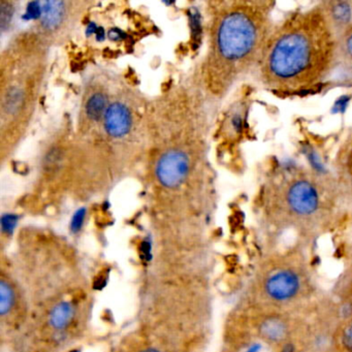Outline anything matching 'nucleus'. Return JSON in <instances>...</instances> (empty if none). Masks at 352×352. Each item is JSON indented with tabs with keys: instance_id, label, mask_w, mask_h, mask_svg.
Masks as SVG:
<instances>
[{
	"instance_id": "4468645a",
	"label": "nucleus",
	"mask_w": 352,
	"mask_h": 352,
	"mask_svg": "<svg viewBox=\"0 0 352 352\" xmlns=\"http://www.w3.org/2000/svg\"><path fill=\"white\" fill-rule=\"evenodd\" d=\"M13 16V8L10 3H1V14H0V20H1V29L5 30V27L9 25Z\"/></svg>"
},
{
	"instance_id": "aec40b11",
	"label": "nucleus",
	"mask_w": 352,
	"mask_h": 352,
	"mask_svg": "<svg viewBox=\"0 0 352 352\" xmlns=\"http://www.w3.org/2000/svg\"><path fill=\"white\" fill-rule=\"evenodd\" d=\"M123 32L118 29H113L109 32V38L113 40H121V38H123Z\"/></svg>"
},
{
	"instance_id": "0eeeda50",
	"label": "nucleus",
	"mask_w": 352,
	"mask_h": 352,
	"mask_svg": "<svg viewBox=\"0 0 352 352\" xmlns=\"http://www.w3.org/2000/svg\"><path fill=\"white\" fill-rule=\"evenodd\" d=\"M62 1H46L42 3V24L46 29L58 27L64 18L65 8Z\"/></svg>"
},
{
	"instance_id": "9d476101",
	"label": "nucleus",
	"mask_w": 352,
	"mask_h": 352,
	"mask_svg": "<svg viewBox=\"0 0 352 352\" xmlns=\"http://www.w3.org/2000/svg\"><path fill=\"white\" fill-rule=\"evenodd\" d=\"M327 18L331 19V25L335 23L336 25H345L351 19V9L345 3H336L331 5V12L327 13Z\"/></svg>"
},
{
	"instance_id": "7ed1b4c3",
	"label": "nucleus",
	"mask_w": 352,
	"mask_h": 352,
	"mask_svg": "<svg viewBox=\"0 0 352 352\" xmlns=\"http://www.w3.org/2000/svg\"><path fill=\"white\" fill-rule=\"evenodd\" d=\"M286 201L292 212L307 216L316 212L318 209L319 192L310 181L298 180L288 188Z\"/></svg>"
},
{
	"instance_id": "393cba45",
	"label": "nucleus",
	"mask_w": 352,
	"mask_h": 352,
	"mask_svg": "<svg viewBox=\"0 0 352 352\" xmlns=\"http://www.w3.org/2000/svg\"><path fill=\"white\" fill-rule=\"evenodd\" d=\"M143 352H160L158 350L153 349V348H149V349L144 350Z\"/></svg>"
},
{
	"instance_id": "ddd939ff",
	"label": "nucleus",
	"mask_w": 352,
	"mask_h": 352,
	"mask_svg": "<svg viewBox=\"0 0 352 352\" xmlns=\"http://www.w3.org/2000/svg\"><path fill=\"white\" fill-rule=\"evenodd\" d=\"M14 305V290L5 281L0 284V313L5 315Z\"/></svg>"
},
{
	"instance_id": "4be33fe9",
	"label": "nucleus",
	"mask_w": 352,
	"mask_h": 352,
	"mask_svg": "<svg viewBox=\"0 0 352 352\" xmlns=\"http://www.w3.org/2000/svg\"><path fill=\"white\" fill-rule=\"evenodd\" d=\"M260 349H262V346L260 344H253V345L248 348L246 352H260Z\"/></svg>"
},
{
	"instance_id": "6ab92c4d",
	"label": "nucleus",
	"mask_w": 352,
	"mask_h": 352,
	"mask_svg": "<svg viewBox=\"0 0 352 352\" xmlns=\"http://www.w3.org/2000/svg\"><path fill=\"white\" fill-rule=\"evenodd\" d=\"M190 24L193 36L197 40L201 36V18H199V13L197 11L190 14Z\"/></svg>"
},
{
	"instance_id": "5701e85b",
	"label": "nucleus",
	"mask_w": 352,
	"mask_h": 352,
	"mask_svg": "<svg viewBox=\"0 0 352 352\" xmlns=\"http://www.w3.org/2000/svg\"><path fill=\"white\" fill-rule=\"evenodd\" d=\"M281 352H294V346L292 344H286L284 346Z\"/></svg>"
},
{
	"instance_id": "2eb2a0df",
	"label": "nucleus",
	"mask_w": 352,
	"mask_h": 352,
	"mask_svg": "<svg viewBox=\"0 0 352 352\" xmlns=\"http://www.w3.org/2000/svg\"><path fill=\"white\" fill-rule=\"evenodd\" d=\"M18 218L16 215L7 214L3 215L1 218V229H3V233L12 234L15 229L16 225H17Z\"/></svg>"
},
{
	"instance_id": "a211bd4d",
	"label": "nucleus",
	"mask_w": 352,
	"mask_h": 352,
	"mask_svg": "<svg viewBox=\"0 0 352 352\" xmlns=\"http://www.w3.org/2000/svg\"><path fill=\"white\" fill-rule=\"evenodd\" d=\"M85 218V210L80 209L79 211H77L75 216L73 217L72 225H71V227H72V231L74 233H77V231H80L81 227H82L83 223H84Z\"/></svg>"
},
{
	"instance_id": "20e7f679",
	"label": "nucleus",
	"mask_w": 352,
	"mask_h": 352,
	"mask_svg": "<svg viewBox=\"0 0 352 352\" xmlns=\"http://www.w3.org/2000/svg\"><path fill=\"white\" fill-rule=\"evenodd\" d=\"M189 170V162L187 156L181 151L173 150L166 152L160 158L156 168V174L162 184L164 186H179L186 178Z\"/></svg>"
},
{
	"instance_id": "f03ea898",
	"label": "nucleus",
	"mask_w": 352,
	"mask_h": 352,
	"mask_svg": "<svg viewBox=\"0 0 352 352\" xmlns=\"http://www.w3.org/2000/svg\"><path fill=\"white\" fill-rule=\"evenodd\" d=\"M262 3L225 16L219 26V51L229 61H243L262 56L268 45V24Z\"/></svg>"
},
{
	"instance_id": "dca6fc26",
	"label": "nucleus",
	"mask_w": 352,
	"mask_h": 352,
	"mask_svg": "<svg viewBox=\"0 0 352 352\" xmlns=\"http://www.w3.org/2000/svg\"><path fill=\"white\" fill-rule=\"evenodd\" d=\"M42 5H40V3H30L27 5V10H26V14L24 15V19L32 20L38 19L42 16Z\"/></svg>"
},
{
	"instance_id": "39448f33",
	"label": "nucleus",
	"mask_w": 352,
	"mask_h": 352,
	"mask_svg": "<svg viewBox=\"0 0 352 352\" xmlns=\"http://www.w3.org/2000/svg\"><path fill=\"white\" fill-rule=\"evenodd\" d=\"M300 278L290 270H281L266 280V292L273 300L278 302L290 300L300 290Z\"/></svg>"
},
{
	"instance_id": "b1692460",
	"label": "nucleus",
	"mask_w": 352,
	"mask_h": 352,
	"mask_svg": "<svg viewBox=\"0 0 352 352\" xmlns=\"http://www.w3.org/2000/svg\"><path fill=\"white\" fill-rule=\"evenodd\" d=\"M97 40H103L105 38V32H103V28H99L97 32Z\"/></svg>"
},
{
	"instance_id": "6e6552de",
	"label": "nucleus",
	"mask_w": 352,
	"mask_h": 352,
	"mask_svg": "<svg viewBox=\"0 0 352 352\" xmlns=\"http://www.w3.org/2000/svg\"><path fill=\"white\" fill-rule=\"evenodd\" d=\"M74 307L71 303L61 302L51 311L50 323L54 329H62L69 325L74 317Z\"/></svg>"
},
{
	"instance_id": "1a4fd4ad",
	"label": "nucleus",
	"mask_w": 352,
	"mask_h": 352,
	"mask_svg": "<svg viewBox=\"0 0 352 352\" xmlns=\"http://www.w3.org/2000/svg\"><path fill=\"white\" fill-rule=\"evenodd\" d=\"M260 333L270 341H280L286 337V327L280 319L268 318L262 323Z\"/></svg>"
},
{
	"instance_id": "f257e3e1",
	"label": "nucleus",
	"mask_w": 352,
	"mask_h": 352,
	"mask_svg": "<svg viewBox=\"0 0 352 352\" xmlns=\"http://www.w3.org/2000/svg\"><path fill=\"white\" fill-rule=\"evenodd\" d=\"M335 38L321 10L294 16L268 40L262 75L271 86L299 89L320 82L331 71Z\"/></svg>"
},
{
	"instance_id": "f8f14e48",
	"label": "nucleus",
	"mask_w": 352,
	"mask_h": 352,
	"mask_svg": "<svg viewBox=\"0 0 352 352\" xmlns=\"http://www.w3.org/2000/svg\"><path fill=\"white\" fill-rule=\"evenodd\" d=\"M23 101V91L20 90L17 87H12L8 91L7 97H5V101H3L5 111L9 114H15L22 107Z\"/></svg>"
},
{
	"instance_id": "f3484780",
	"label": "nucleus",
	"mask_w": 352,
	"mask_h": 352,
	"mask_svg": "<svg viewBox=\"0 0 352 352\" xmlns=\"http://www.w3.org/2000/svg\"><path fill=\"white\" fill-rule=\"evenodd\" d=\"M342 344L347 351L352 352V323L344 329L342 334Z\"/></svg>"
},
{
	"instance_id": "9b49d317",
	"label": "nucleus",
	"mask_w": 352,
	"mask_h": 352,
	"mask_svg": "<svg viewBox=\"0 0 352 352\" xmlns=\"http://www.w3.org/2000/svg\"><path fill=\"white\" fill-rule=\"evenodd\" d=\"M107 97L101 93H97L90 97L86 105L87 115L93 120H99L107 113Z\"/></svg>"
},
{
	"instance_id": "412c9836",
	"label": "nucleus",
	"mask_w": 352,
	"mask_h": 352,
	"mask_svg": "<svg viewBox=\"0 0 352 352\" xmlns=\"http://www.w3.org/2000/svg\"><path fill=\"white\" fill-rule=\"evenodd\" d=\"M346 50H347L348 54L352 57V34H349L347 40L345 42Z\"/></svg>"
},
{
	"instance_id": "423d86ee",
	"label": "nucleus",
	"mask_w": 352,
	"mask_h": 352,
	"mask_svg": "<svg viewBox=\"0 0 352 352\" xmlns=\"http://www.w3.org/2000/svg\"><path fill=\"white\" fill-rule=\"evenodd\" d=\"M105 127L110 136L121 138L131 127V116L125 105L114 103L105 115Z\"/></svg>"
}]
</instances>
